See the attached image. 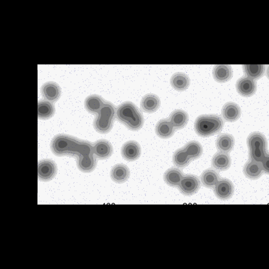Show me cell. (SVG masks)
I'll return each instance as SVG.
<instances>
[{"instance_id": "cell-1", "label": "cell", "mask_w": 269, "mask_h": 269, "mask_svg": "<svg viewBox=\"0 0 269 269\" xmlns=\"http://www.w3.org/2000/svg\"><path fill=\"white\" fill-rule=\"evenodd\" d=\"M51 150L58 157L69 155L78 158V167L82 172H92L97 165V158L93 153V143L89 141L66 134H59L53 139Z\"/></svg>"}, {"instance_id": "cell-2", "label": "cell", "mask_w": 269, "mask_h": 269, "mask_svg": "<svg viewBox=\"0 0 269 269\" xmlns=\"http://www.w3.org/2000/svg\"><path fill=\"white\" fill-rule=\"evenodd\" d=\"M116 117L131 131H138L143 126V115L132 102H125L117 107Z\"/></svg>"}, {"instance_id": "cell-3", "label": "cell", "mask_w": 269, "mask_h": 269, "mask_svg": "<svg viewBox=\"0 0 269 269\" xmlns=\"http://www.w3.org/2000/svg\"><path fill=\"white\" fill-rule=\"evenodd\" d=\"M224 126V121L217 115H203L198 117L194 130L199 136L208 137L219 133Z\"/></svg>"}, {"instance_id": "cell-4", "label": "cell", "mask_w": 269, "mask_h": 269, "mask_svg": "<svg viewBox=\"0 0 269 269\" xmlns=\"http://www.w3.org/2000/svg\"><path fill=\"white\" fill-rule=\"evenodd\" d=\"M116 113V109L112 103L105 102L93 121V127L96 131L102 134L109 133L112 128Z\"/></svg>"}, {"instance_id": "cell-5", "label": "cell", "mask_w": 269, "mask_h": 269, "mask_svg": "<svg viewBox=\"0 0 269 269\" xmlns=\"http://www.w3.org/2000/svg\"><path fill=\"white\" fill-rule=\"evenodd\" d=\"M251 160L261 162L266 155L267 141L265 136L260 133H253L247 138Z\"/></svg>"}, {"instance_id": "cell-6", "label": "cell", "mask_w": 269, "mask_h": 269, "mask_svg": "<svg viewBox=\"0 0 269 269\" xmlns=\"http://www.w3.org/2000/svg\"><path fill=\"white\" fill-rule=\"evenodd\" d=\"M57 173V164L52 160H43L38 162V177L40 181H51Z\"/></svg>"}, {"instance_id": "cell-7", "label": "cell", "mask_w": 269, "mask_h": 269, "mask_svg": "<svg viewBox=\"0 0 269 269\" xmlns=\"http://www.w3.org/2000/svg\"><path fill=\"white\" fill-rule=\"evenodd\" d=\"M201 183L197 176L192 175H185L182 178L179 188L184 195L190 196L195 194L200 189Z\"/></svg>"}, {"instance_id": "cell-8", "label": "cell", "mask_w": 269, "mask_h": 269, "mask_svg": "<svg viewBox=\"0 0 269 269\" xmlns=\"http://www.w3.org/2000/svg\"><path fill=\"white\" fill-rule=\"evenodd\" d=\"M234 193V186L230 180L220 179L214 187V193L218 199L226 201L232 198Z\"/></svg>"}, {"instance_id": "cell-9", "label": "cell", "mask_w": 269, "mask_h": 269, "mask_svg": "<svg viewBox=\"0 0 269 269\" xmlns=\"http://www.w3.org/2000/svg\"><path fill=\"white\" fill-rule=\"evenodd\" d=\"M141 146L137 141H129L121 148V155L124 159L129 162L138 160L141 155Z\"/></svg>"}, {"instance_id": "cell-10", "label": "cell", "mask_w": 269, "mask_h": 269, "mask_svg": "<svg viewBox=\"0 0 269 269\" xmlns=\"http://www.w3.org/2000/svg\"><path fill=\"white\" fill-rule=\"evenodd\" d=\"M93 153L97 159H107L112 155V144L109 141L105 140L95 141L94 143H93Z\"/></svg>"}, {"instance_id": "cell-11", "label": "cell", "mask_w": 269, "mask_h": 269, "mask_svg": "<svg viewBox=\"0 0 269 269\" xmlns=\"http://www.w3.org/2000/svg\"><path fill=\"white\" fill-rule=\"evenodd\" d=\"M236 88L240 95L244 97H250L256 93L257 85L254 79L246 76L237 81Z\"/></svg>"}, {"instance_id": "cell-12", "label": "cell", "mask_w": 269, "mask_h": 269, "mask_svg": "<svg viewBox=\"0 0 269 269\" xmlns=\"http://www.w3.org/2000/svg\"><path fill=\"white\" fill-rule=\"evenodd\" d=\"M41 93L45 100L54 103L61 97V89L56 83L47 82L42 86Z\"/></svg>"}, {"instance_id": "cell-13", "label": "cell", "mask_w": 269, "mask_h": 269, "mask_svg": "<svg viewBox=\"0 0 269 269\" xmlns=\"http://www.w3.org/2000/svg\"><path fill=\"white\" fill-rule=\"evenodd\" d=\"M243 172L244 175L249 179L256 180L261 177L264 172L261 162L250 160L244 165Z\"/></svg>"}, {"instance_id": "cell-14", "label": "cell", "mask_w": 269, "mask_h": 269, "mask_svg": "<svg viewBox=\"0 0 269 269\" xmlns=\"http://www.w3.org/2000/svg\"><path fill=\"white\" fill-rule=\"evenodd\" d=\"M222 114L226 121L234 122L239 119L241 116V110L236 103H227L223 108Z\"/></svg>"}, {"instance_id": "cell-15", "label": "cell", "mask_w": 269, "mask_h": 269, "mask_svg": "<svg viewBox=\"0 0 269 269\" xmlns=\"http://www.w3.org/2000/svg\"><path fill=\"white\" fill-rule=\"evenodd\" d=\"M110 177L116 183L122 184L127 181L130 177V170L127 165L120 164L114 165L110 172Z\"/></svg>"}, {"instance_id": "cell-16", "label": "cell", "mask_w": 269, "mask_h": 269, "mask_svg": "<svg viewBox=\"0 0 269 269\" xmlns=\"http://www.w3.org/2000/svg\"><path fill=\"white\" fill-rule=\"evenodd\" d=\"M160 100L155 94H148L143 97L141 102V109L143 112L153 113L159 109Z\"/></svg>"}, {"instance_id": "cell-17", "label": "cell", "mask_w": 269, "mask_h": 269, "mask_svg": "<svg viewBox=\"0 0 269 269\" xmlns=\"http://www.w3.org/2000/svg\"><path fill=\"white\" fill-rule=\"evenodd\" d=\"M232 161L230 155L227 153L218 152L216 153L211 160V164L215 169L219 170H226L231 166Z\"/></svg>"}, {"instance_id": "cell-18", "label": "cell", "mask_w": 269, "mask_h": 269, "mask_svg": "<svg viewBox=\"0 0 269 269\" xmlns=\"http://www.w3.org/2000/svg\"><path fill=\"white\" fill-rule=\"evenodd\" d=\"M213 76L215 80L218 83L227 82L233 76L231 66L228 65H218L213 68Z\"/></svg>"}, {"instance_id": "cell-19", "label": "cell", "mask_w": 269, "mask_h": 269, "mask_svg": "<svg viewBox=\"0 0 269 269\" xmlns=\"http://www.w3.org/2000/svg\"><path fill=\"white\" fill-rule=\"evenodd\" d=\"M105 103L100 95L93 94L89 95L85 102V109L91 114H98Z\"/></svg>"}, {"instance_id": "cell-20", "label": "cell", "mask_w": 269, "mask_h": 269, "mask_svg": "<svg viewBox=\"0 0 269 269\" xmlns=\"http://www.w3.org/2000/svg\"><path fill=\"white\" fill-rule=\"evenodd\" d=\"M156 133L161 138H170L175 134V129L170 123L169 119L160 120L156 126Z\"/></svg>"}, {"instance_id": "cell-21", "label": "cell", "mask_w": 269, "mask_h": 269, "mask_svg": "<svg viewBox=\"0 0 269 269\" xmlns=\"http://www.w3.org/2000/svg\"><path fill=\"white\" fill-rule=\"evenodd\" d=\"M189 116L183 110H177L170 114L169 120L175 130L183 129L188 122Z\"/></svg>"}, {"instance_id": "cell-22", "label": "cell", "mask_w": 269, "mask_h": 269, "mask_svg": "<svg viewBox=\"0 0 269 269\" xmlns=\"http://www.w3.org/2000/svg\"><path fill=\"white\" fill-rule=\"evenodd\" d=\"M184 177L183 173L177 168H170L165 173L164 179L165 183L170 187H179Z\"/></svg>"}, {"instance_id": "cell-23", "label": "cell", "mask_w": 269, "mask_h": 269, "mask_svg": "<svg viewBox=\"0 0 269 269\" xmlns=\"http://www.w3.org/2000/svg\"><path fill=\"white\" fill-rule=\"evenodd\" d=\"M235 140L231 134H223L218 137L216 145L221 152L230 153L234 148Z\"/></svg>"}, {"instance_id": "cell-24", "label": "cell", "mask_w": 269, "mask_h": 269, "mask_svg": "<svg viewBox=\"0 0 269 269\" xmlns=\"http://www.w3.org/2000/svg\"><path fill=\"white\" fill-rule=\"evenodd\" d=\"M170 85L178 91L186 90L190 85V80L188 76L183 73L174 74L170 78Z\"/></svg>"}, {"instance_id": "cell-25", "label": "cell", "mask_w": 269, "mask_h": 269, "mask_svg": "<svg viewBox=\"0 0 269 269\" xmlns=\"http://www.w3.org/2000/svg\"><path fill=\"white\" fill-rule=\"evenodd\" d=\"M201 179L204 186L207 188H213L220 181V176L215 170L208 169L203 173Z\"/></svg>"}, {"instance_id": "cell-26", "label": "cell", "mask_w": 269, "mask_h": 269, "mask_svg": "<svg viewBox=\"0 0 269 269\" xmlns=\"http://www.w3.org/2000/svg\"><path fill=\"white\" fill-rule=\"evenodd\" d=\"M55 109L52 103L47 101H41L38 103V118L48 119L54 116Z\"/></svg>"}, {"instance_id": "cell-27", "label": "cell", "mask_w": 269, "mask_h": 269, "mask_svg": "<svg viewBox=\"0 0 269 269\" xmlns=\"http://www.w3.org/2000/svg\"><path fill=\"white\" fill-rule=\"evenodd\" d=\"M191 158L187 153L184 148L180 149L176 151L173 157V162L178 167H186L191 162Z\"/></svg>"}, {"instance_id": "cell-28", "label": "cell", "mask_w": 269, "mask_h": 269, "mask_svg": "<svg viewBox=\"0 0 269 269\" xmlns=\"http://www.w3.org/2000/svg\"><path fill=\"white\" fill-rule=\"evenodd\" d=\"M184 150L188 154L191 160L198 159L201 157L203 150L201 144L197 141H191L184 146Z\"/></svg>"}, {"instance_id": "cell-29", "label": "cell", "mask_w": 269, "mask_h": 269, "mask_svg": "<svg viewBox=\"0 0 269 269\" xmlns=\"http://www.w3.org/2000/svg\"><path fill=\"white\" fill-rule=\"evenodd\" d=\"M243 70L247 77L252 79H258L263 76L265 66L263 65H244Z\"/></svg>"}, {"instance_id": "cell-30", "label": "cell", "mask_w": 269, "mask_h": 269, "mask_svg": "<svg viewBox=\"0 0 269 269\" xmlns=\"http://www.w3.org/2000/svg\"><path fill=\"white\" fill-rule=\"evenodd\" d=\"M261 162L262 164L263 172L269 175V154H266Z\"/></svg>"}, {"instance_id": "cell-31", "label": "cell", "mask_w": 269, "mask_h": 269, "mask_svg": "<svg viewBox=\"0 0 269 269\" xmlns=\"http://www.w3.org/2000/svg\"><path fill=\"white\" fill-rule=\"evenodd\" d=\"M266 75H267L268 78L269 79V67H268V69H267V72H266Z\"/></svg>"}]
</instances>
